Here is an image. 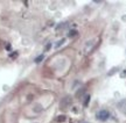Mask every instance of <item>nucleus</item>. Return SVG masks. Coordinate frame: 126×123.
Masks as SVG:
<instances>
[{
    "mask_svg": "<svg viewBox=\"0 0 126 123\" xmlns=\"http://www.w3.org/2000/svg\"><path fill=\"white\" fill-rule=\"evenodd\" d=\"M96 117H97V120H99V121H106V120L110 117V113L105 109L99 110L98 113H97V115H96Z\"/></svg>",
    "mask_w": 126,
    "mask_h": 123,
    "instance_id": "f257e3e1",
    "label": "nucleus"
},
{
    "mask_svg": "<svg viewBox=\"0 0 126 123\" xmlns=\"http://www.w3.org/2000/svg\"><path fill=\"white\" fill-rule=\"evenodd\" d=\"M117 108L122 112L123 114H126V99H123V100H120L118 102Z\"/></svg>",
    "mask_w": 126,
    "mask_h": 123,
    "instance_id": "f03ea898",
    "label": "nucleus"
},
{
    "mask_svg": "<svg viewBox=\"0 0 126 123\" xmlns=\"http://www.w3.org/2000/svg\"><path fill=\"white\" fill-rule=\"evenodd\" d=\"M68 103H70V101H69V98H65V99H63V100L61 101V108H65Z\"/></svg>",
    "mask_w": 126,
    "mask_h": 123,
    "instance_id": "7ed1b4c3",
    "label": "nucleus"
},
{
    "mask_svg": "<svg viewBox=\"0 0 126 123\" xmlns=\"http://www.w3.org/2000/svg\"><path fill=\"white\" fill-rule=\"evenodd\" d=\"M77 34H78V32H77L76 29H72V30H70V32H69L68 36H69V37H75V36H77Z\"/></svg>",
    "mask_w": 126,
    "mask_h": 123,
    "instance_id": "20e7f679",
    "label": "nucleus"
},
{
    "mask_svg": "<svg viewBox=\"0 0 126 123\" xmlns=\"http://www.w3.org/2000/svg\"><path fill=\"white\" fill-rule=\"evenodd\" d=\"M43 58H45V56L43 55H40L39 56V57H36V59H35V63H40L41 60L43 59Z\"/></svg>",
    "mask_w": 126,
    "mask_h": 123,
    "instance_id": "39448f33",
    "label": "nucleus"
},
{
    "mask_svg": "<svg viewBox=\"0 0 126 123\" xmlns=\"http://www.w3.org/2000/svg\"><path fill=\"white\" fill-rule=\"evenodd\" d=\"M64 41H65L64 38H62V40H60V42H57V43H56V48H59V46L61 45V44H63V43H64Z\"/></svg>",
    "mask_w": 126,
    "mask_h": 123,
    "instance_id": "423d86ee",
    "label": "nucleus"
},
{
    "mask_svg": "<svg viewBox=\"0 0 126 123\" xmlns=\"http://www.w3.org/2000/svg\"><path fill=\"white\" fill-rule=\"evenodd\" d=\"M64 120H65V116H64V115H63V116H59V117H57V121H59V122H62V121H64Z\"/></svg>",
    "mask_w": 126,
    "mask_h": 123,
    "instance_id": "0eeeda50",
    "label": "nucleus"
},
{
    "mask_svg": "<svg viewBox=\"0 0 126 123\" xmlns=\"http://www.w3.org/2000/svg\"><path fill=\"white\" fill-rule=\"evenodd\" d=\"M50 49V44H47V46H46V51H48Z\"/></svg>",
    "mask_w": 126,
    "mask_h": 123,
    "instance_id": "6e6552de",
    "label": "nucleus"
}]
</instances>
